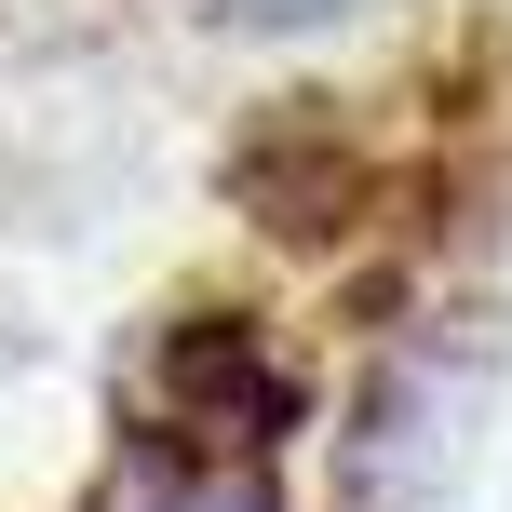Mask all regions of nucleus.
<instances>
[{
  "mask_svg": "<svg viewBox=\"0 0 512 512\" xmlns=\"http://www.w3.org/2000/svg\"><path fill=\"white\" fill-rule=\"evenodd\" d=\"M149 418H162V459L189 472H256L283 432L310 418V378L256 310H176L149 337Z\"/></svg>",
  "mask_w": 512,
  "mask_h": 512,
  "instance_id": "obj_1",
  "label": "nucleus"
},
{
  "mask_svg": "<svg viewBox=\"0 0 512 512\" xmlns=\"http://www.w3.org/2000/svg\"><path fill=\"white\" fill-rule=\"evenodd\" d=\"M230 203L270 243H351L378 216V149H364V122L337 95H283L230 135Z\"/></svg>",
  "mask_w": 512,
  "mask_h": 512,
  "instance_id": "obj_2",
  "label": "nucleus"
},
{
  "mask_svg": "<svg viewBox=\"0 0 512 512\" xmlns=\"http://www.w3.org/2000/svg\"><path fill=\"white\" fill-rule=\"evenodd\" d=\"M135 512H283V499L256 486V472H189V459H176V472H162Z\"/></svg>",
  "mask_w": 512,
  "mask_h": 512,
  "instance_id": "obj_3",
  "label": "nucleus"
},
{
  "mask_svg": "<svg viewBox=\"0 0 512 512\" xmlns=\"http://www.w3.org/2000/svg\"><path fill=\"white\" fill-rule=\"evenodd\" d=\"M216 14H243V27H324V14H351V0H216Z\"/></svg>",
  "mask_w": 512,
  "mask_h": 512,
  "instance_id": "obj_4",
  "label": "nucleus"
}]
</instances>
